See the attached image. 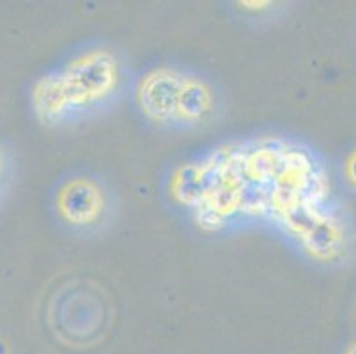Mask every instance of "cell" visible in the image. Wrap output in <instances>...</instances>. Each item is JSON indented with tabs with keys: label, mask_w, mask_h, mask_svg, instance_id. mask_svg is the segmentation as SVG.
I'll list each match as a JSON object with an SVG mask.
<instances>
[{
	"label": "cell",
	"mask_w": 356,
	"mask_h": 354,
	"mask_svg": "<svg viewBox=\"0 0 356 354\" xmlns=\"http://www.w3.org/2000/svg\"><path fill=\"white\" fill-rule=\"evenodd\" d=\"M172 191L211 229L236 213L268 214L303 241L326 218L325 174L307 152L280 142L220 149L202 163L181 168Z\"/></svg>",
	"instance_id": "6da1fadb"
},
{
	"label": "cell",
	"mask_w": 356,
	"mask_h": 354,
	"mask_svg": "<svg viewBox=\"0 0 356 354\" xmlns=\"http://www.w3.org/2000/svg\"><path fill=\"white\" fill-rule=\"evenodd\" d=\"M118 86V64L108 51L82 55L64 71L41 78L32 92L35 113L57 121L73 108L102 102Z\"/></svg>",
	"instance_id": "7a4b0ae2"
},
{
	"label": "cell",
	"mask_w": 356,
	"mask_h": 354,
	"mask_svg": "<svg viewBox=\"0 0 356 354\" xmlns=\"http://www.w3.org/2000/svg\"><path fill=\"white\" fill-rule=\"evenodd\" d=\"M186 78L172 70L149 73L138 87V103L147 117L154 121H177L179 99Z\"/></svg>",
	"instance_id": "3957f363"
},
{
	"label": "cell",
	"mask_w": 356,
	"mask_h": 354,
	"mask_svg": "<svg viewBox=\"0 0 356 354\" xmlns=\"http://www.w3.org/2000/svg\"><path fill=\"white\" fill-rule=\"evenodd\" d=\"M63 218L74 225H89L99 218L103 211V195L89 179L70 181L57 197Z\"/></svg>",
	"instance_id": "277c9868"
},
{
	"label": "cell",
	"mask_w": 356,
	"mask_h": 354,
	"mask_svg": "<svg viewBox=\"0 0 356 354\" xmlns=\"http://www.w3.org/2000/svg\"><path fill=\"white\" fill-rule=\"evenodd\" d=\"M211 110V92L195 78H186L179 99L177 121H200Z\"/></svg>",
	"instance_id": "5b68a950"
},
{
	"label": "cell",
	"mask_w": 356,
	"mask_h": 354,
	"mask_svg": "<svg viewBox=\"0 0 356 354\" xmlns=\"http://www.w3.org/2000/svg\"><path fill=\"white\" fill-rule=\"evenodd\" d=\"M346 172H348V177L351 179V183L356 184V151L353 152L351 158L348 160V165H346Z\"/></svg>",
	"instance_id": "8992f818"
},
{
	"label": "cell",
	"mask_w": 356,
	"mask_h": 354,
	"mask_svg": "<svg viewBox=\"0 0 356 354\" xmlns=\"http://www.w3.org/2000/svg\"><path fill=\"white\" fill-rule=\"evenodd\" d=\"M346 354H356V344H353V346L349 347L348 353H346Z\"/></svg>",
	"instance_id": "52a82bcc"
},
{
	"label": "cell",
	"mask_w": 356,
	"mask_h": 354,
	"mask_svg": "<svg viewBox=\"0 0 356 354\" xmlns=\"http://www.w3.org/2000/svg\"><path fill=\"white\" fill-rule=\"evenodd\" d=\"M0 172H2V158H0Z\"/></svg>",
	"instance_id": "ba28073f"
}]
</instances>
